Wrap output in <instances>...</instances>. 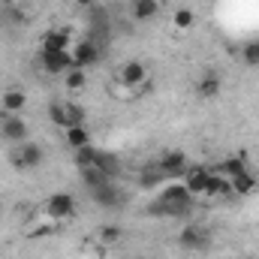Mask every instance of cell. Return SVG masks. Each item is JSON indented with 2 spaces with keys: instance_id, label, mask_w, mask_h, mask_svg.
<instances>
[{
  "instance_id": "6da1fadb",
  "label": "cell",
  "mask_w": 259,
  "mask_h": 259,
  "mask_svg": "<svg viewBox=\"0 0 259 259\" xmlns=\"http://www.w3.org/2000/svg\"><path fill=\"white\" fill-rule=\"evenodd\" d=\"M196 208V196L187 190L184 181H169L160 187V193L154 196V202L145 208L154 217H172V220H184L190 217V211Z\"/></svg>"
},
{
  "instance_id": "7a4b0ae2",
  "label": "cell",
  "mask_w": 259,
  "mask_h": 259,
  "mask_svg": "<svg viewBox=\"0 0 259 259\" xmlns=\"http://www.w3.org/2000/svg\"><path fill=\"white\" fill-rule=\"evenodd\" d=\"M9 163L18 172H33L46 163V148L36 145V142H21L15 151H9Z\"/></svg>"
},
{
  "instance_id": "3957f363",
  "label": "cell",
  "mask_w": 259,
  "mask_h": 259,
  "mask_svg": "<svg viewBox=\"0 0 259 259\" xmlns=\"http://www.w3.org/2000/svg\"><path fill=\"white\" fill-rule=\"evenodd\" d=\"M178 247L181 250H190V253H202V250L211 247V232L202 223H187L178 232Z\"/></svg>"
},
{
  "instance_id": "277c9868",
  "label": "cell",
  "mask_w": 259,
  "mask_h": 259,
  "mask_svg": "<svg viewBox=\"0 0 259 259\" xmlns=\"http://www.w3.org/2000/svg\"><path fill=\"white\" fill-rule=\"evenodd\" d=\"M157 166H160V172H163L169 181L184 178V175H187V169H190V163H187V154H184V151H163V154H160V160H157Z\"/></svg>"
},
{
  "instance_id": "5b68a950",
  "label": "cell",
  "mask_w": 259,
  "mask_h": 259,
  "mask_svg": "<svg viewBox=\"0 0 259 259\" xmlns=\"http://www.w3.org/2000/svg\"><path fill=\"white\" fill-rule=\"evenodd\" d=\"M214 175H217V169H208V166H202V163H196L187 169V175L181 178L184 184H187V190L199 199V196L208 193V187H211V181H214Z\"/></svg>"
},
{
  "instance_id": "8992f818",
  "label": "cell",
  "mask_w": 259,
  "mask_h": 259,
  "mask_svg": "<svg viewBox=\"0 0 259 259\" xmlns=\"http://www.w3.org/2000/svg\"><path fill=\"white\" fill-rule=\"evenodd\" d=\"M46 214L55 220V223H61V220H69L72 214H75V196L61 190V193H52L46 199Z\"/></svg>"
},
{
  "instance_id": "52a82bcc",
  "label": "cell",
  "mask_w": 259,
  "mask_h": 259,
  "mask_svg": "<svg viewBox=\"0 0 259 259\" xmlns=\"http://www.w3.org/2000/svg\"><path fill=\"white\" fill-rule=\"evenodd\" d=\"M91 199H94V205L97 208H121L124 205V190L118 187V181H106V184H100V187H94L91 190Z\"/></svg>"
},
{
  "instance_id": "ba28073f",
  "label": "cell",
  "mask_w": 259,
  "mask_h": 259,
  "mask_svg": "<svg viewBox=\"0 0 259 259\" xmlns=\"http://www.w3.org/2000/svg\"><path fill=\"white\" fill-rule=\"evenodd\" d=\"M72 66H78V69H88V66H94L100 61V42L94 39V36H84L72 52Z\"/></svg>"
},
{
  "instance_id": "9c48e42d",
  "label": "cell",
  "mask_w": 259,
  "mask_h": 259,
  "mask_svg": "<svg viewBox=\"0 0 259 259\" xmlns=\"http://www.w3.org/2000/svg\"><path fill=\"white\" fill-rule=\"evenodd\" d=\"M39 66L49 75H66V69H72V55L69 52H39Z\"/></svg>"
},
{
  "instance_id": "30bf717a",
  "label": "cell",
  "mask_w": 259,
  "mask_h": 259,
  "mask_svg": "<svg viewBox=\"0 0 259 259\" xmlns=\"http://www.w3.org/2000/svg\"><path fill=\"white\" fill-rule=\"evenodd\" d=\"M220 91H223V78H220L217 69H208V72L199 75V81H196V94H199L202 100H214V97H220Z\"/></svg>"
},
{
  "instance_id": "8fae6325",
  "label": "cell",
  "mask_w": 259,
  "mask_h": 259,
  "mask_svg": "<svg viewBox=\"0 0 259 259\" xmlns=\"http://www.w3.org/2000/svg\"><path fill=\"white\" fill-rule=\"evenodd\" d=\"M0 136L6 139V142H27V124L18 118V115H3V121H0Z\"/></svg>"
},
{
  "instance_id": "7c38bea8",
  "label": "cell",
  "mask_w": 259,
  "mask_h": 259,
  "mask_svg": "<svg viewBox=\"0 0 259 259\" xmlns=\"http://www.w3.org/2000/svg\"><path fill=\"white\" fill-rule=\"evenodd\" d=\"M94 169H100L109 181H115V178L124 172V163H121V157H118L115 151H97V163H94Z\"/></svg>"
},
{
  "instance_id": "4fadbf2b",
  "label": "cell",
  "mask_w": 259,
  "mask_h": 259,
  "mask_svg": "<svg viewBox=\"0 0 259 259\" xmlns=\"http://www.w3.org/2000/svg\"><path fill=\"white\" fill-rule=\"evenodd\" d=\"M142 81H148V69H145V64L127 61V64L121 66V84H124V88H139Z\"/></svg>"
},
{
  "instance_id": "5bb4252c",
  "label": "cell",
  "mask_w": 259,
  "mask_h": 259,
  "mask_svg": "<svg viewBox=\"0 0 259 259\" xmlns=\"http://www.w3.org/2000/svg\"><path fill=\"white\" fill-rule=\"evenodd\" d=\"M163 184H169V178L160 172L157 163H151V166H145V169L139 172V187H142V190H160Z\"/></svg>"
},
{
  "instance_id": "9a60e30c",
  "label": "cell",
  "mask_w": 259,
  "mask_h": 259,
  "mask_svg": "<svg viewBox=\"0 0 259 259\" xmlns=\"http://www.w3.org/2000/svg\"><path fill=\"white\" fill-rule=\"evenodd\" d=\"M247 169H250V166H247V157H244V154H232V157H226V160L217 166V172H220L223 178H229V181L238 178V175H244Z\"/></svg>"
},
{
  "instance_id": "2e32d148",
  "label": "cell",
  "mask_w": 259,
  "mask_h": 259,
  "mask_svg": "<svg viewBox=\"0 0 259 259\" xmlns=\"http://www.w3.org/2000/svg\"><path fill=\"white\" fill-rule=\"evenodd\" d=\"M42 49H46V52H69V30H66V27L46 30V36H42Z\"/></svg>"
},
{
  "instance_id": "e0dca14e",
  "label": "cell",
  "mask_w": 259,
  "mask_h": 259,
  "mask_svg": "<svg viewBox=\"0 0 259 259\" xmlns=\"http://www.w3.org/2000/svg\"><path fill=\"white\" fill-rule=\"evenodd\" d=\"M24 106H27V94H24V91L9 88V91L3 94V109H6V115H18Z\"/></svg>"
},
{
  "instance_id": "ac0fdd59",
  "label": "cell",
  "mask_w": 259,
  "mask_h": 259,
  "mask_svg": "<svg viewBox=\"0 0 259 259\" xmlns=\"http://www.w3.org/2000/svg\"><path fill=\"white\" fill-rule=\"evenodd\" d=\"M160 12V0H133V18L136 21H151Z\"/></svg>"
},
{
  "instance_id": "d6986e66",
  "label": "cell",
  "mask_w": 259,
  "mask_h": 259,
  "mask_svg": "<svg viewBox=\"0 0 259 259\" xmlns=\"http://www.w3.org/2000/svg\"><path fill=\"white\" fill-rule=\"evenodd\" d=\"M66 136V145L72 148V151H78V148H84V145H91V133L84 124H75V127H66L64 130Z\"/></svg>"
},
{
  "instance_id": "ffe728a7",
  "label": "cell",
  "mask_w": 259,
  "mask_h": 259,
  "mask_svg": "<svg viewBox=\"0 0 259 259\" xmlns=\"http://www.w3.org/2000/svg\"><path fill=\"white\" fill-rule=\"evenodd\" d=\"M232 190H235V196H250L253 190H256V175L247 169L244 175H238V178H232Z\"/></svg>"
},
{
  "instance_id": "44dd1931",
  "label": "cell",
  "mask_w": 259,
  "mask_h": 259,
  "mask_svg": "<svg viewBox=\"0 0 259 259\" xmlns=\"http://www.w3.org/2000/svg\"><path fill=\"white\" fill-rule=\"evenodd\" d=\"M97 151H100V148H94V145H84V148H78V151L72 154V163H75L78 169H91V166L97 163Z\"/></svg>"
},
{
  "instance_id": "7402d4cb",
  "label": "cell",
  "mask_w": 259,
  "mask_h": 259,
  "mask_svg": "<svg viewBox=\"0 0 259 259\" xmlns=\"http://www.w3.org/2000/svg\"><path fill=\"white\" fill-rule=\"evenodd\" d=\"M64 84L69 88V91H81V88L88 84V72H84V69H78V66H72V69H66V75H64Z\"/></svg>"
},
{
  "instance_id": "603a6c76",
  "label": "cell",
  "mask_w": 259,
  "mask_h": 259,
  "mask_svg": "<svg viewBox=\"0 0 259 259\" xmlns=\"http://www.w3.org/2000/svg\"><path fill=\"white\" fill-rule=\"evenodd\" d=\"M49 121L55 124V127H61V130H66L69 127V121H66V106L64 103H49Z\"/></svg>"
},
{
  "instance_id": "cb8c5ba5",
  "label": "cell",
  "mask_w": 259,
  "mask_h": 259,
  "mask_svg": "<svg viewBox=\"0 0 259 259\" xmlns=\"http://www.w3.org/2000/svg\"><path fill=\"white\" fill-rule=\"evenodd\" d=\"M78 172H81V181H84V187H88V190H94V187H100V184H106V181H109V178H106L100 169H94V166H91V169H78Z\"/></svg>"
},
{
  "instance_id": "d4e9b609",
  "label": "cell",
  "mask_w": 259,
  "mask_h": 259,
  "mask_svg": "<svg viewBox=\"0 0 259 259\" xmlns=\"http://www.w3.org/2000/svg\"><path fill=\"white\" fill-rule=\"evenodd\" d=\"M193 9H187V6H181V9H175V15H172V24L178 27V30H190L193 27Z\"/></svg>"
},
{
  "instance_id": "484cf974",
  "label": "cell",
  "mask_w": 259,
  "mask_h": 259,
  "mask_svg": "<svg viewBox=\"0 0 259 259\" xmlns=\"http://www.w3.org/2000/svg\"><path fill=\"white\" fill-rule=\"evenodd\" d=\"M241 61L247 66H259V39H250L241 46Z\"/></svg>"
},
{
  "instance_id": "4316f807",
  "label": "cell",
  "mask_w": 259,
  "mask_h": 259,
  "mask_svg": "<svg viewBox=\"0 0 259 259\" xmlns=\"http://www.w3.org/2000/svg\"><path fill=\"white\" fill-rule=\"evenodd\" d=\"M121 235H124V232H121V226H115V223H109V226L100 229V241H103L106 247H109V244H118Z\"/></svg>"
},
{
  "instance_id": "83f0119b",
  "label": "cell",
  "mask_w": 259,
  "mask_h": 259,
  "mask_svg": "<svg viewBox=\"0 0 259 259\" xmlns=\"http://www.w3.org/2000/svg\"><path fill=\"white\" fill-rule=\"evenodd\" d=\"M64 106H66V121H69V127L84 124V109H81L78 103H64Z\"/></svg>"
},
{
  "instance_id": "f1b7e54d",
  "label": "cell",
  "mask_w": 259,
  "mask_h": 259,
  "mask_svg": "<svg viewBox=\"0 0 259 259\" xmlns=\"http://www.w3.org/2000/svg\"><path fill=\"white\" fill-rule=\"evenodd\" d=\"M75 3H78V6H81V9H91V6H94V3H97V0H75Z\"/></svg>"
},
{
  "instance_id": "f546056e",
  "label": "cell",
  "mask_w": 259,
  "mask_h": 259,
  "mask_svg": "<svg viewBox=\"0 0 259 259\" xmlns=\"http://www.w3.org/2000/svg\"><path fill=\"white\" fill-rule=\"evenodd\" d=\"M241 259H256V256H241Z\"/></svg>"
},
{
  "instance_id": "4dcf8cb0",
  "label": "cell",
  "mask_w": 259,
  "mask_h": 259,
  "mask_svg": "<svg viewBox=\"0 0 259 259\" xmlns=\"http://www.w3.org/2000/svg\"><path fill=\"white\" fill-rule=\"evenodd\" d=\"M133 259H148V256H133Z\"/></svg>"
},
{
  "instance_id": "1f68e13d",
  "label": "cell",
  "mask_w": 259,
  "mask_h": 259,
  "mask_svg": "<svg viewBox=\"0 0 259 259\" xmlns=\"http://www.w3.org/2000/svg\"><path fill=\"white\" fill-rule=\"evenodd\" d=\"M0 211H3V199H0Z\"/></svg>"
}]
</instances>
